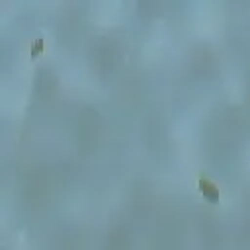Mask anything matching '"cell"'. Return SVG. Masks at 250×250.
I'll return each mask as SVG.
<instances>
[{"instance_id":"obj_2","label":"cell","mask_w":250,"mask_h":250,"mask_svg":"<svg viewBox=\"0 0 250 250\" xmlns=\"http://www.w3.org/2000/svg\"><path fill=\"white\" fill-rule=\"evenodd\" d=\"M43 49V39H37L35 43H33V49H31V57H35L39 51Z\"/></svg>"},{"instance_id":"obj_1","label":"cell","mask_w":250,"mask_h":250,"mask_svg":"<svg viewBox=\"0 0 250 250\" xmlns=\"http://www.w3.org/2000/svg\"><path fill=\"white\" fill-rule=\"evenodd\" d=\"M197 186H199V191L211 201V203H217L219 201V188L211 182V180H205V178H199V182H197Z\"/></svg>"}]
</instances>
